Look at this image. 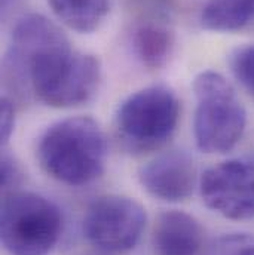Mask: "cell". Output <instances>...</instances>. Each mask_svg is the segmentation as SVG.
<instances>
[{
	"label": "cell",
	"instance_id": "1",
	"mask_svg": "<svg viewBox=\"0 0 254 255\" xmlns=\"http://www.w3.org/2000/svg\"><path fill=\"white\" fill-rule=\"evenodd\" d=\"M4 76L18 92L34 95L49 107L67 109L94 97L101 64L94 55L74 51L51 19L30 13L13 27Z\"/></svg>",
	"mask_w": 254,
	"mask_h": 255
},
{
	"label": "cell",
	"instance_id": "14",
	"mask_svg": "<svg viewBox=\"0 0 254 255\" xmlns=\"http://www.w3.org/2000/svg\"><path fill=\"white\" fill-rule=\"evenodd\" d=\"M231 70L243 88L254 97V45L238 48L231 55Z\"/></svg>",
	"mask_w": 254,
	"mask_h": 255
},
{
	"label": "cell",
	"instance_id": "10",
	"mask_svg": "<svg viewBox=\"0 0 254 255\" xmlns=\"http://www.w3.org/2000/svg\"><path fill=\"white\" fill-rule=\"evenodd\" d=\"M173 30L156 21L140 24L132 36V45L137 58L149 68H161L168 63L174 51Z\"/></svg>",
	"mask_w": 254,
	"mask_h": 255
},
{
	"label": "cell",
	"instance_id": "9",
	"mask_svg": "<svg viewBox=\"0 0 254 255\" xmlns=\"http://www.w3.org/2000/svg\"><path fill=\"white\" fill-rule=\"evenodd\" d=\"M204 230L191 214L171 209L159 214L153 227V248L158 255H201Z\"/></svg>",
	"mask_w": 254,
	"mask_h": 255
},
{
	"label": "cell",
	"instance_id": "8",
	"mask_svg": "<svg viewBox=\"0 0 254 255\" xmlns=\"http://www.w3.org/2000/svg\"><path fill=\"white\" fill-rule=\"evenodd\" d=\"M138 178L150 196L165 202H182L193 193L196 168L186 151L171 150L146 163Z\"/></svg>",
	"mask_w": 254,
	"mask_h": 255
},
{
	"label": "cell",
	"instance_id": "3",
	"mask_svg": "<svg viewBox=\"0 0 254 255\" xmlns=\"http://www.w3.org/2000/svg\"><path fill=\"white\" fill-rule=\"evenodd\" d=\"M196 110L193 135L204 153H228L241 141L247 112L234 86L217 71L207 70L193 80Z\"/></svg>",
	"mask_w": 254,
	"mask_h": 255
},
{
	"label": "cell",
	"instance_id": "4",
	"mask_svg": "<svg viewBox=\"0 0 254 255\" xmlns=\"http://www.w3.org/2000/svg\"><path fill=\"white\" fill-rule=\"evenodd\" d=\"M61 232L63 214L52 200L31 191L3 194L0 239L9 254H49Z\"/></svg>",
	"mask_w": 254,
	"mask_h": 255
},
{
	"label": "cell",
	"instance_id": "13",
	"mask_svg": "<svg viewBox=\"0 0 254 255\" xmlns=\"http://www.w3.org/2000/svg\"><path fill=\"white\" fill-rule=\"evenodd\" d=\"M201 255H254V235L229 233L219 236Z\"/></svg>",
	"mask_w": 254,
	"mask_h": 255
},
{
	"label": "cell",
	"instance_id": "12",
	"mask_svg": "<svg viewBox=\"0 0 254 255\" xmlns=\"http://www.w3.org/2000/svg\"><path fill=\"white\" fill-rule=\"evenodd\" d=\"M254 19V0H208L201 24L211 31H237Z\"/></svg>",
	"mask_w": 254,
	"mask_h": 255
},
{
	"label": "cell",
	"instance_id": "2",
	"mask_svg": "<svg viewBox=\"0 0 254 255\" xmlns=\"http://www.w3.org/2000/svg\"><path fill=\"white\" fill-rule=\"evenodd\" d=\"M37 157L54 180L74 187L86 186L104 174L107 139L92 118H68L46 129L37 145Z\"/></svg>",
	"mask_w": 254,
	"mask_h": 255
},
{
	"label": "cell",
	"instance_id": "17",
	"mask_svg": "<svg viewBox=\"0 0 254 255\" xmlns=\"http://www.w3.org/2000/svg\"><path fill=\"white\" fill-rule=\"evenodd\" d=\"M253 165H254V157H253Z\"/></svg>",
	"mask_w": 254,
	"mask_h": 255
},
{
	"label": "cell",
	"instance_id": "11",
	"mask_svg": "<svg viewBox=\"0 0 254 255\" xmlns=\"http://www.w3.org/2000/svg\"><path fill=\"white\" fill-rule=\"evenodd\" d=\"M55 16L82 34L100 28L109 13V0H48Z\"/></svg>",
	"mask_w": 254,
	"mask_h": 255
},
{
	"label": "cell",
	"instance_id": "15",
	"mask_svg": "<svg viewBox=\"0 0 254 255\" xmlns=\"http://www.w3.org/2000/svg\"><path fill=\"white\" fill-rule=\"evenodd\" d=\"M21 180V171L13 160L12 156H9L6 151L1 156V189L6 193H10L13 190L15 186L19 184Z\"/></svg>",
	"mask_w": 254,
	"mask_h": 255
},
{
	"label": "cell",
	"instance_id": "16",
	"mask_svg": "<svg viewBox=\"0 0 254 255\" xmlns=\"http://www.w3.org/2000/svg\"><path fill=\"white\" fill-rule=\"evenodd\" d=\"M0 132H1V144L6 145L12 136L13 128H15V109L12 101L7 97L1 98V107H0Z\"/></svg>",
	"mask_w": 254,
	"mask_h": 255
},
{
	"label": "cell",
	"instance_id": "5",
	"mask_svg": "<svg viewBox=\"0 0 254 255\" xmlns=\"http://www.w3.org/2000/svg\"><path fill=\"white\" fill-rule=\"evenodd\" d=\"M180 101L167 86L155 85L129 95L116 113V130L122 142L134 151L162 147L176 132Z\"/></svg>",
	"mask_w": 254,
	"mask_h": 255
},
{
	"label": "cell",
	"instance_id": "6",
	"mask_svg": "<svg viewBox=\"0 0 254 255\" xmlns=\"http://www.w3.org/2000/svg\"><path fill=\"white\" fill-rule=\"evenodd\" d=\"M144 226L146 211L137 200L106 194L89 205L83 218V235L103 253L124 254L135 248Z\"/></svg>",
	"mask_w": 254,
	"mask_h": 255
},
{
	"label": "cell",
	"instance_id": "7",
	"mask_svg": "<svg viewBox=\"0 0 254 255\" xmlns=\"http://www.w3.org/2000/svg\"><path fill=\"white\" fill-rule=\"evenodd\" d=\"M204 203L225 218L244 221L254 218V165L226 160L204 172L199 181Z\"/></svg>",
	"mask_w": 254,
	"mask_h": 255
}]
</instances>
